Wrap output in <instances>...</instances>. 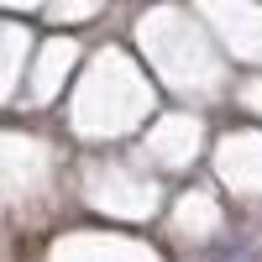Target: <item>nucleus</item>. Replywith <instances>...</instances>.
Instances as JSON below:
<instances>
[{
	"label": "nucleus",
	"instance_id": "obj_1",
	"mask_svg": "<svg viewBox=\"0 0 262 262\" xmlns=\"http://www.w3.org/2000/svg\"><path fill=\"white\" fill-rule=\"evenodd\" d=\"M247 262H262V247H257V252H252V257H247Z\"/></svg>",
	"mask_w": 262,
	"mask_h": 262
}]
</instances>
